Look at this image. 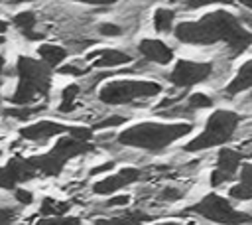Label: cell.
<instances>
[{
	"mask_svg": "<svg viewBox=\"0 0 252 225\" xmlns=\"http://www.w3.org/2000/svg\"><path fill=\"white\" fill-rule=\"evenodd\" d=\"M189 211L199 213L201 217L215 221V223H222V225H244V223H252V215L236 211L228 199L217 195V193H209L205 195L199 203H195L193 207H189Z\"/></svg>",
	"mask_w": 252,
	"mask_h": 225,
	"instance_id": "5",
	"label": "cell"
},
{
	"mask_svg": "<svg viewBox=\"0 0 252 225\" xmlns=\"http://www.w3.org/2000/svg\"><path fill=\"white\" fill-rule=\"evenodd\" d=\"M158 225H181V223H175V221H167V223H158ZM191 225V223H189Z\"/></svg>",
	"mask_w": 252,
	"mask_h": 225,
	"instance_id": "40",
	"label": "cell"
},
{
	"mask_svg": "<svg viewBox=\"0 0 252 225\" xmlns=\"http://www.w3.org/2000/svg\"><path fill=\"white\" fill-rule=\"evenodd\" d=\"M14 199L18 201V205L28 207V205H32V203L35 201V195H33V191L28 189V188H16V189H14Z\"/></svg>",
	"mask_w": 252,
	"mask_h": 225,
	"instance_id": "25",
	"label": "cell"
},
{
	"mask_svg": "<svg viewBox=\"0 0 252 225\" xmlns=\"http://www.w3.org/2000/svg\"><path fill=\"white\" fill-rule=\"evenodd\" d=\"M16 188H18V184H16L14 176L10 174V170L6 168V164H4V166H0V189L14 191Z\"/></svg>",
	"mask_w": 252,
	"mask_h": 225,
	"instance_id": "26",
	"label": "cell"
},
{
	"mask_svg": "<svg viewBox=\"0 0 252 225\" xmlns=\"http://www.w3.org/2000/svg\"><path fill=\"white\" fill-rule=\"evenodd\" d=\"M110 168H114V162H104V164H100V166H94L89 174H91V176H96V174H102V172H106V170H110Z\"/></svg>",
	"mask_w": 252,
	"mask_h": 225,
	"instance_id": "36",
	"label": "cell"
},
{
	"mask_svg": "<svg viewBox=\"0 0 252 225\" xmlns=\"http://www.w3.org/2000/svg\"><path fill=\"white\" fill-rule=\"evenodd\" d=\"M32 162L37 170V174L41 176H49V178H55L63 172V166L65 162H61L59 158H55L51 152L47 154H39V156H32Z\"/></svg>",
	"mask_w": 252,
	"mask_h": 225,
	"instance_id": "17",
	"label": "cell"
},
{
	"mask_svg": "<svg viewBox=\"0 0 252 225\" xmlns=\"http://www.w3.org/2000/svg\"><path fill=\"white\" fill-rule=\"evenodd\" d=\"M41 107H8V109H4V114L10 116V118H14V120H28Z\"/></svg>",
	"mask_w": 252,
	"mask_h": 225,
	"instance_id": "23",
	"label": "cell"
},
{
	"mask_svg": "<svg viewBox=\"0 0 252 225\" xmlns=\"http://www.w3.org/2000/svg\"><path fill=\"white\" fill-rule=\"evenodd\" d=\"M128 195H114V197H110L108 201H106V207H116V205H126L128 203Z\"/></svg>",
	"mask_w": 252,
	"mask_h": 225,
	"instance_id": "35",
	"label": "cell"
},
{
	"mask_svg": "<svg viewBox=\"0 0 252 225\" xmlns=\"http://www.w3.org/2000/svg\"><path fill=\"white\" fill-rule=\"evenodd\" d=\"M179 197H181V191L175 189V188H165V189L161 191V199H165V201H175V199H179Z\"/></svg>",
	"mask_w": 252,
	"mask_h": 225,
	"instance_id": "33",
	"label": "cell"
},
{
	"mask_svg": "<svg viewBox=\"0 0 252 225\" xmlns=\"http://www.w3.org/2000/svg\"><path fill=\"white\" fill-rule=\"evenodd\" d=\"M173 20H175V12H173V10L158 8L156 14H154V28H156V32H159V34L171 32Z\"/></svg>",
	"mask_w": 252,
	"mask_h": 225,
	"instance_id": "22",
	"label": "cell"
},
{
	"mask_svg": "<svg viewBox=\"0 0 252 225\" xmlns=\"http://www.w3.org/2000/svg\"><path fill=\"white\" fill-rule=\"evenodd\" d=\"M67 134L71 138L79 140V142H89L91 136H93V128H89V126H69Z\"/></svg>",
	"mask_w": 252,
	"mask_h": 225,
	"instance_id": "27",
	"label": "cell"
},
{
	"mask_svg": "<svg viewBox=\"0 0 252 225\" xmlns=\"http://www.w3.org/2000/svg\"><path fill=\"white\" fill-rule=\"evenodd\" d=\"M240 160H242V154L240 152L230 150V148L220 150L219 152V160H217V168L211 174V186L213 188H219L224 182H230L236 176V170L240 166Z\"/></svg>",
	"mask_w": 252,
	"mask_h": 225,
	"instance_id": "9",
	"label": "cell"
},
{
	"mask_svg": "<svg viewBox=\"0 0 252 225\" xmlns=\"http://www.w3.org/2000/svg\"><path fill=\"white\" fill-rule=\"evenodd\" d=\"M79 93H81V87H79L77 83H71V85L63 87V91H61V101H59L57 111H59V112H71V111H75V101H77Z\"/></svg>",
	"mask_w": 252,
	"mask_h": 225,
	"instance_id": "21",
	"label": "cell"
},
{
	"mask_svg": "<svg viewBox=\"0 0 252 225\" xmlns=\"http://www.w3.org/2000/svg\"><path fill=\"white\" fill-rule=\"evenodd\" d=\"M94 225H128V221H126V215L120 213L114 217H100L94 221Z\"/></svg>",
	"mask_w": 252,
	"mask_h": 225,
	"instance_id": "30",
	"label": "cell"
},
{
	"mask_svg": "<svg viewBox=\"0 0 252 225\" xmlns=\"http://www.w3.org/2000/svg\"><path fill=\"white\" fill-rule=\"evenodd\" d=\"M230 197L234 199H252V164H246L240 172V184L230 188Z\"/></svg>",
	"mask_w": 252,
	"mask_h": 225,
	"instance_id": "19",
	"label": "cell"
},
{
	"mask_svg": "<svg viewBox=\"0 0 252 225\" xmlns=\"http://www.w3.org/2000/svg\"><path fill=\"white\" fill-rule=\"evenodd\" d=\"M4 71H6V57L0 53V77H2V75H6Z\"/></svg>",
	"mask_w": 252,
	"mask_h": 225,
	"instance_id": "38",
	"label": "cell"
},
{
	"mask_svg": "<svg viewBox=\"0 0 252 225\" xmlns=\"http://www.w3.org/2000/svg\"><path fill=\"white\" fill-rule=\"evenodd\" d=\"M187 107L191 111L193 109H209V107H213V99L209 95H205V93H193L189 97V101H187Z\"/></svg>",
	"mask_w": 252,
	"mask_h": 225,
	"instance_id": "24",
	"label": "cell"
},
{
	"mask_svg": "<svg viewBox=\"0 0 252 225\" xmlns=\"http://www.w3.org/2000/svg\"><path fill=\"white\" fill-rule=\"evenodd\" d=\"M18 219V211L10 205H0V225H14Z\"/></svg>",
	"mask_w": 252,
	"mask_h": 225,
	"instance_id": "28",
	"label": "cell"
},
{
	"mask_svg": "<svg viewBox=\"0 0 252 225\" xmlns=\"http://www.w3.org/2000/svg\"><path fill=\"white\" fill-rule=\"evenodd\" d=\"M63 225H81V219L75 215H65L63 217Z\"/></svg>",
	"mask_w": 252,
	"mask_h": 225,
	"instance_id": "37",
	"label": "cell"
},
{
	"mask_svg": "<svg viewBox=\"0 0 252 225\" xmlns=\"http://www.w3.org/2000/svg\"><path fill=\"white\" fill-rule=\"evenodd\" d=\"M213 73V65L211 63H197V61H177V65L173 67L169 81L177 87H191L197 85L205 79H209Z\"/></svg>",
	"mask_w": 252,
	"mask_h": 225,
	"instance_id": "7",
	"label": "cell"
},
{
	"mask_svg": "<svg viewBox=\"0 0 252 225\" xmlns=\"http://www.w3.org/2000/svg\"><path fill=\"white\" fill-rule=\"evenodd\" d=\"M240 122V116L232 111H217L209 116L207 120V126L205 130L195 136L187 146L185 150L187 152H197V150H205V148H213V146H219V144H224L232 138L236 126Z\"/></svg>",
	"mask_w": 252,
	"mask_h": 225,
	"instance_id": "3",
	"label": "cell"
},
{
	"mask_svg": "<svg viewBox=\"0 0 252 225\" xmlns=\"http://www.w3.org/2000/svg\"><path fill=\"white\" fill-rule=\"evenodd\" d=\"M93 150H94V144H91V142H79V140H75V138H71V136L67 134V136H61L49 152H51L55 158H59L61 162L67 164L69 160H73V158H77V156H81V154L93 152Z\"/></svg>",
	"mask_w": 252,
	"mask_h": 225,
	"instance_id": "11",
	"label": "cell"
},
{
	"mask_svg": "<svg viewBox=\"0 0 252 225\" xmlns=\"http://www.w3.org/2000/svg\"><path fill=\"white\" fill-rule=\"evenodd\" d=\"M6 30H8V22H6V20H0V36H2Z\"/></svg>",
	"mask_w": 252,
	"mask_h": 225,
	"instance_id": "39",
	"label": "cell"
},
{
	"mask_svg": "<svg viewBox=\"0 0 252 225\" xmlns=\"http://www.w3.org/2000/svg\"><path fill=\"white\" fill-rule=\"evenodd\" d=\"M193 130L191 122H175V124H158V122H142L126 128L118 134V142L124 146L144 148V150H163L171 142Z\"/></svg>",
	"mask_w": 252,
	"mask_h": 225,
	"instance_id": "2",
	"label": "cell"
},
{
	"mask_svg": "<svg viewBox=\"0 0 252 225\" xmlns=\"http://www.w3.org/2000/svg\"><path fill=\"white\" fill-rule=\"evenodd\" d=\"M6 168L14 176L16 184H24V182H30L35 176H39L37 170H35V166H33V162H32V158H24V156H18V154L12 156L6 162Z\"/></svg>",
	"mask_w": 252,
	"mask_h": 225,
	"instance_id": "14",
	"label": "cell"
},
{
	"mask_svg": "<svg viewBox=\"0 0 252 225\" xmlns=\"http://www.w3.org/2000/svg\"><path fill=\"white\" fill-rule=\"evenodd\" d=\"M59 73L61 75H85L87 69H83V67H79L75 63H67V65H61L59 67Z\"/></svg>",
	"mask_w": 252,
	"mask_h": 225,
	"instance_id": "32",
	"label": "cell"
},
{
	"mask_svg": "<svg viewBox=\"0 0 252 225\" xmlns=\"http://www.w3.org/2000/svg\"><path fill=\"white\" fill-rule=\"evenodd\" d=\"M142 178V172L136 170V168H122L118 174L114 176H108L100 182H94L93 184V191L98 193V195H108V193H114L118 191L120 188H126L134 182H138Z\"/></svg>",
	"mask_w": 252,
	"mask_h": 225,
	"instance_id": "10",
	"label": "cell"
},
{
	"mask_svg": "<svg viewBox=\"0 0 252 225\" xmlns=\"http://www.w3.org/2000/svg\"><path fill=\"white\" fill-rule=\"evenodd\" d=\"M98 32H100L102 36L114 38V36H120V34H122V28H120V26H116V24L104 22V24H100V26H98Z\"/></svg>",
	"mask_w": 252,
	"mask_h": 225,
	"instance_id": "31",
	"label": "cell"
},
{
	"mask_svg": "<svg viewBox=\"0 0 252 225\" xmlns=\"http://www.w3.org/2000/svg\"><path fill=\"white\" fill-rule=\"evenodd\" d=\"M71 209L69 201H59L53 197H43L39 205V213L43 217H65V213Z\"/></svg>",
	"mask_w": 252,
	"mask_h": 225,
	"instance_id": "20",
	"label": "cell"
},
{
	"mask_svg": "<svg viewBox=\"0 0 252 225\" xmlns=\"http://www.w3.org/2000/svg\"><path fill=\"white\" fill-rule=\"evenodd\" d=\"M14 75H18V81H24L32 87H35L43 97L49 95L51 87V69L41 63L35 57L30 55H20L14 65Z\"/></svg>",
	"mask_w": 252,
	"mask_h": 225,
	"instance_id": "6",
	"label": "cell"
},
{
	"mask_svg": "<svg viewBox=\"0 0 252 225\" xmlns=\"http://www.w3.org/2000/svg\"><path fill=\"white\" fill-rule=\"evenodd\" d=\"M89 59H94V67H118L124 63H130L132 57L120 49H100L94 53H89Z\"/></svg>",
	"mask_w": 252,
	"mask_h": 225,
	"instance_id": "15",
	"label": "cell"
},
{
	"mask_svg": "<svg viewBox=\"0 0 252 225\" xmlns=\"http://www.w3.org/2000/svg\"><path fill=\"white\" fill-rule=\"evenodd\" d=\"M69 130V126L61 124V122H55V120H37V122H32V124H26L18 130L20 138L22 140H30V142H47L49 138L53 136H59V134H65Z\"/></svg>",
	"mask_w": 252,
	"mask_h": 225,
	"instance_id": "8",
	"label": "cell"
},
{
	"mask_svg": "<svg viewBox=\"0 0 252 225\" xmlns=\"http://www.w3.org/2000/svg\"><path fill=\"white\" fill-rule=\"evenodd\" d=\"M159 91L161 85L156 81H110L100 89L98 99L106 105H124L136 99L156 97Z\"/></svg>",
	"mask_w": 252,
	"mask_h": 225,
	"instance_id": "4",
	"label": "cell"
},
{
	"mask_svg": "<svg viewBox=\"0 0 252 225\" xmlns=\"http://www.w3.org/2000/svg\"><path fill=\"white\" fill-rule=\"evenodd\" d=\"M126 120V116H122V114H112V116H108V118H104V120H100V122H96L93 128H110V126H118V124H122Z\"/></svg>",
	"mask_w": 252,
	"mask_h": 225,
	"instance_id": "29",
	"label": "cell"
},
{
	"mask_svg": "<svg viewBox=\"0 0 252 225\" xmlns=\"http://www.w3.org/2000/svg\"><path fill=\"white\" fill-rule=\"evenodd\" d=\"M246 89H252V61H246L238 69L236 77L226 85V95L228 97H234L236 93L246 91Z\"/></svg>",
	"mask_w": 252,
	"mask_h": 225,
	"instance_id": "18",
	"label": "cell"
},
{
	"mask_svg": "<svg viewBox=\"0 0 252 225\" xmlns=\"http://www.w3.org/2000/svg\"><path fill=\"white\" fill-rule=\"evenodd\" d=\"M12 26L30 41H37L43 38L41 32H35V26H37V14L33 10H22L18 14L12 16Z\"/></svg>",
	"mask_w": 252,
	"mask_h": 225,
	"instance_id": "13",
	"label": "cell"
},
{
	"mask_svg": "<svg viewBox=\"0 0 252 225\" xmlns=\"http://www.w3.org/2000/svg\"><path fill=\"white\" fill-rule=\"evenodd\" d=\"M0 156H2V148H0Z\"/></svg>",
	"mask_w": 252,
	"mask_h": 225,
	"instance_id": "41",
	"label": "cell"
},
{
	"mask_svg": "<svg viewBox=\"0 0 252 225\" xmlns=\"http://www.w3.org/2000/svg\"><path fill=\"white\" fill-rule=\"evenodd\" d=\"M37 57L41 63H45L49 69H59L61 63L65 61L67 57V49L63 45H57V43H41L37 47Z\"/></svg>",
	"mask_w": 252,
	"mask_h": 225,
	"instance_id": "16",
	"label": "cell"
},
{
	"mask_svg": "<svg viewBox=\"0 0 252 225\" xmlns=\"http://www.w3.org/2000/svg\"><path fill=\"white\" fill-rule=\"evenodd\" d=\"M175 38L193 45L224 41L232 53H242L252 43V34L226 10H215L197 22H181L175 28Z\"/></svg>",
	"mask_w": 252,
	"mask_h": 225,
	"instance_id": "1",
	"label": "cell"
},
{
	"mask_svg": "<svg viewBox=\"0 0 252 225\" xmlns=\"http://www.w3.org/2000/svg\"><path fill=\"white\" fill-rule=\"evenodd\" d=\"M33 225H63V217H39Z\"/></svg>",
	"mask_w": 252,
	"mask_h": 225,
	"instance_id": "34",
	"label": "cell"
},
{
	"mask_svg": "<svg viewBox=\"0 0 252 225\" xmlns=\"http://www.w3.org/2000/svg\"><path fill=\"white\" fill-rule=\"evenodd\" d=\"M138 51L144 55V59L159 65H167L173 59V49L159 39H142L138 45Z\"/></svg>",
	"mask_w": 252,
	"mask_h": 225,
	"instance_id": "12",
	"label": "cell"
}]
</instances>
